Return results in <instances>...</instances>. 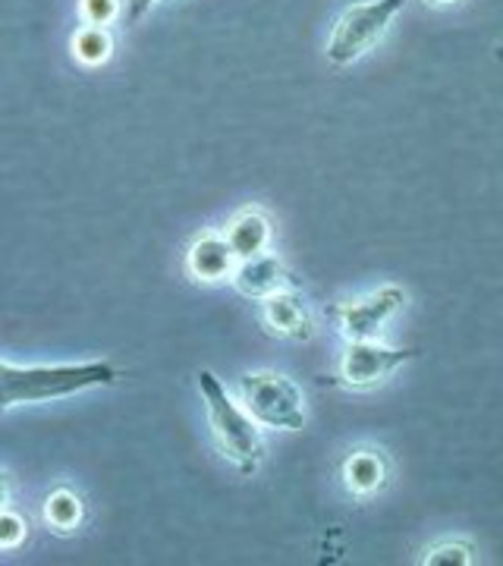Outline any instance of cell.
<instances>
[{"mask_svg": "<svg viewBox=\"0 0 503 566\" xmlns=\"http://www.w3.org/2000/svg\"><path fill=\"white\" fill-rule=\"evenodd\" d=\"M120 371L111 363H73V365H7L0 363V416L22 403H44L73 397L92 387L117 385Z\"/></svg>", "mask_w": 503, "mask_h": 566, "instance_id": "cell-1", "label": "cell"}, {"mask_svg": "<svg viewBox=\"0 0 503 566\" xmlns=\"http://www.w3.org/2000/svg\"><path fill=\"white\" fill-rule=\"evenodd\" d=\"M199 390L205 409H208L211 434L221 447V453L240 469L242 475H252L264 460L259 422L245 412V406L230 397V390L223 387V381L211 368L199 371Z\"/></svg>", "mask_w": 503, "mask_h": 566, "instance_id": "cell-2", "label": "cell"}, {"mask_svg": "<svg viewBox=\"0 0 503 566\" xmlns=\"http://www.w3.org/2000/svg\"><path fill=\"white\" fill-rule=\"evenodd\" d=\"M402 7H406V0L353 3L337 20L331 39H327V61L334 66H349V63L363 61L365 54L384 39V32L390 29V22L397 20Z\"/></svg>", "mask_w": 503, "mask_h": 566, "instance_id": "cell-3", "label": "cell"}, {"mask_svg": "<svg viewBox=\"0 0 503 566\" xmlns=\"http://www.w3.org/2000/svg\"><path fill=\"white\" fill-rule=\"evenodd\" d=\"M240 400L245 406V412L264 428L300 431L305 424V397H302V390L277 371L242 375Z\"/></svg>", "mask_w": 503, "mask_h": 566, "instance_id": "cell-4", "label": "cell"}, {"mask_svg": "<svg viewBox=\"0 0 503 566\" xmlns=\"http://www.w3.org/2000/svg\"><path fill=\"white\" fill-rule=\"evenodd\" d=\"M402 303H406V293H402L400 286L390 283V286L375 290L365 300L327 305L324 312H327V318L337 322V327H340L346 340H375L381 334L384 324L400 312Z\"/></svg>", "mask_w": 503, "mask_h": 566, "instance_id": "cell-5", "label": "cell"}, {"mask_svg": "<svg viewBox=\"0 0 503 566\" xmlns=\"http://www.w3.org/2000/svg\"><path fill=\"white\" fill-rule=\"evenodd\" d=\"M422 349H394V346H384L378 340H349L346 353H343L340 363V378L337 385L343 387H375L381 385L387 375H394L400 365L419 359Z\"/></svg>", "mask_w": 503, "mask_h": 566, "instance_id": "cell-6", "label": "cell"}, {"mask_svg": "<svg viewBox=\"0 0 503 566\" xmlns=\"http://www.w3.org/2000/svg\"><path fill=\"white\" fill-rule=\"evenodd\" d=\"M230 281L249 300H268V296H274L281 290H296L300 286L296 274L286 271L281 259L264 255V252L252 255V259H240L233 274H230Z\"/></svg>", "mask_w": 503, "mask_h": 566, "instance_id": "cell-7", "label": "cell"}, {"mask_svg": "<svg viewBox=\"0 0 503 566\" xmlns=\"http://www.w3.org/2000/svg\"><path fill=\"white\" fill-rule=\"evenodd\" d=\"M262 303L264 322H268V327L277 337H286V340H312L315 324H312L308 305L302 300L300 290H281V293L268 296Z\"/></svg>", "mask_w": 503, "mask_h": 566, "instance_id": "cell-8", "label": "cell"}, {"mask_svg": "<svg viewBox=\"0 0 503 566\" xmlns=\"http://www.w3.org/2000/svg\"><path fill=\"white\" fill-rule=\"evenodd\" d=\"M237 262L240 259L233 255L223 233H205L189 245V255H186V268L196 281H223L233 274Z\"/></svg>", "mask_w": 503, "mask_h": 566, "instance_id": "cell-9", "label": "cell"}, {"mask_svg": "<svg viewBox=\"0 0 503 566\" xmlns=\"http://www.w3.org/2000/svg\"><path fill=\"white\" fill-rule=\"evenodd\" d=\"M387 475H390V465L381 450H356L343 463V485L356 497L378 494L387 485Z\"/></svg>", "mask_w": 503, "mask_h": 566, "instance_id": "cell-10", "label": "cell"}, {"mask_svg": "<svg viewBox=\"0 0 503 566\" xmlns=\"http://www.w3.org/2000/svg\"><path fill=\"white\" fill-rule=\"evenodd\" d=\"M223 240L230 243L237 259H252L262 255L268 243H271V223L262 211H242L237 214L230 227L223 230Z\"/></svg>", "mask_w": 503, "mask_h": 566, "instance_id": "cell-11", "label": "cell"}, {"mask_svg": "<svg viewBox=\"0 0 503 566\" xmlns=\"http://www.w3.org/2000/svg\"><path fill=\"white\" fill-rule=\"evenodd\" d=\"M44 520L57 532H73L82 520V501L70 488H57L44 504Z\"/></svg>", "mask_w": 503, "mask_h": 566, "instance_id": "cell-12", "label": "cell"}, {"mask_svg": "<svg viewBox=\"0 0 503 566\" xmlns=\"http://www.w3.org/2000/svg\"><path fill=\"white\" fill-rule=\"evenodd\" d=\"M111 48H114L111 35L101 25H85V29L76 32V39H73V54L82 63H104L111 57Z\"/></svg>", "mask_w": 503, "mask_h": 566, "instance_id": "cell-13", "label": "cell"}, {"mask_svg": "<svg viewBox=\"0 0 503 566\" xmlns=\"http://www.w3.org/2000/svg\"><path fill=\"white\" fill-rule=\"evenodd\" d=\"M475 551L472 545H465V542H443V545L431 547L428 554L422 557L425 566H443V564H453V566H469L475 557H472Z\"/></svg>", "mask_w": 503, "mask_h": 566, "instance_id": "cell-14", "label": "cell"}, {"mask_svg": "<svg viewBox=\"0 0 503 566\" xmlns=\"http://www.w3.org/2000/svg\"><path fill=\"white\" fill-rule=\"evenodd\" d=\"M120 13V0H82V20L88 25H107L111 20H117Z\"/></svg>", "mask_w": 503, "mask_h": 566, "instance_id": "cell-15", "label": "cell"}, {"mask_svg": "<svg viewBox=\"0 0 503 566\" xmlns=\"http://www.w3.org/2000/svg\"><path fill=\"white\" fill-rule=\"evenodd\" d=\"M25 532H29L25 520L3 506L0 510V547H17L25 538Z\"/></svg>", "mask_w": 503, "mask_h": 566, "instance_id": "cell-16", "label": "cell"}, {"mask_svg": "<svg viewBox=\"0 0 503 566\" xmlns=\"http://www.w3.org/2000/svg\"><path fill=\"white\" fill-rule=\"evenodd\" d=\"M155 3H161V0H126V22H129V25L139 22Z\"/></svg>", "mask_w": 503, "mask_h": 566, "instance_id": "cell-17", "label": "cell"}, {"mask_svg": "<svg viewBox=\"0 0 503 566\" xmlns=\"http://www.w3.org/2000/svg\"><path fill=\"white\" fill-rule=\"evenodd\" d=\"M7 501H10V488H7V479L0 475V510L7 506Z\"/></svg>", "mask_w": 503, "mask_h": 566, "instance_id": "cell-18", "label": "cell"}, {"mask_svg": "<svg viewBox=\"0 0 503 566\" xmlns=\"http://www.w3.org/2000/svg\"><path fill=\"white\" fill-rule=\"evenodd\" d=\"M431 3H460V0H431Z\"/></svg>", "mask_w": 503, "mask_h": 566, "instance_id": "cell-19", "label": "cell"}, {"mask_svg": "<svg viewBox=\"0 0 503 566\" xmlns=\"http://www.w3.org/2000/svg\"><path fill=\"white\" fill-rule=\"evenodd\" d=\"M497 61H503V44H501V48H497Z\"/></svg>", "mask_w": 503, "mask_h": 566, "instance_id": "cell-20", "label": "cell"}]
</instances>
